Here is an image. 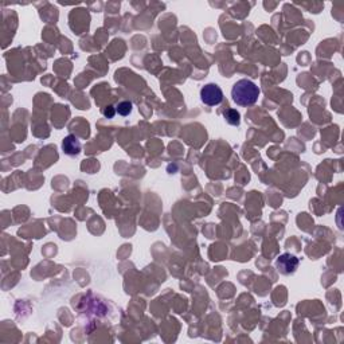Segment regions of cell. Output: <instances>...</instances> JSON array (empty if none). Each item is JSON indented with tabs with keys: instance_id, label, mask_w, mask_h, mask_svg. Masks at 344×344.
<instances>
[{
	"instance_id": "cell-3",
	"label": "cell",
	"mask_w": 344,
	"mask_h": 344,
	"mask_svg": "<svg viewBox=\"0 0 344 344\" xmlns=\"http://www.w3.org/2000/svg\"><path fill=\"white\" fill-rule=\"evenodd\" d=\"M276 266L278 272L282 273V274H291V273L296 272L297 266H299V258L291 253H285V254L278 257Z\"/></svg>"
},
{
	"instance_id": "cell-1",
	"label": "cell",
	"mask_w": 344,
	"mask_h": 344,
	"mask_svg": "<svg viewBox=\"0 0 344 344\" xmlns=\"http://www.w3.org/2000/svg\"><path fill=\"white\" fill-rule=\"evenodd\" d=\"M233 101L240 106L254 105L260 97V89L253 81L240 80L237 81L232 89Z\"/></svg>"
},
{
	"instance_id": "cell-4",
	"label": "cell",
	"mask_w": 344,
	"mask_h": 344,
	"mask_svg": "<svg viewBox=\"0 0 344 344\" xmlns=\"http://www.w3.org/2000/svg\"><path fill=\"white\" fill-rule=\"evenodd\" d=\"M81 148H82V145H81L80 140L74 135H69L62 141V149H64V152L66 155H69V156H76V155H78L81 152Z\"/></svg>"
},
{
	"instance_id": "cell-6",
	"label": "cell",
	"mask_w": 344,
	"mask_h": 344,
	"mask_svg": "<svg viewBox=\"0 0 344 344\" xmlns=\"http://www.w3.org/2000/svg\"><path fill=\"white\" fill-rule=\"evenodd\" d=\"M116 112L120 114V116H128L132 112V102L129 101H123L120 104L116 106Z\"/></svg>"
},
{
	"instance_id": "cell-7",
	"label": "cell",
	"mask_w": 344,
	"mask_h": 344,
	"mask_svg": "<svg viewBox=\"0 0 344 344\" xmlns=\"http://www.w3.org/2000/svg\"><path fill=\"white\" fill-rule=\"evenodd\" d=\"M114 112H116V109L113 108V106H109L108 109H105L104 110V114L106 117H109V119H112V117L114 116Z\"/></svg>"
},
{
	"instance_id": "cell-2",
	"label": "cell",
	"mask_w": 344,
	"mask_h": 344,
	"mask_svg": "<svg viewBox=\"0 0 344 344\" xmlns=\"http://www.w3.org/2000/svg\"><path fill=\"white\" fill-rule=\"evenodd\" d=\"M200 100L208 106H215L223 101V92L215 84L204 85L203 88L200 89Z\"/></svg>"
},
{
	"instance_id": "cell-5",
	"label": "cell",
	"mask_w": 344,
	"mask_h": 344,
	"mask_svg": "<svg viewBox=\"0 0 344 344\" xmlns=\"http://www.w3.org/2000/svg\"><path fill=\"white\" fill-rule=\"evenodd\" d=\"M223 116L228 124L237 125V127L241 124V120H240L241 116H240V113L237 112L236 109H227V110H224Z\"/></svg>"
}]
</instances>
